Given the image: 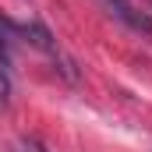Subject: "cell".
<instances>
[{"label": "cell", "instance_id": "cell-2", "mask_svg": "<svg viewBox=\"0 0 152 152\" xmlns=\"http://www.w3.org/2000/svg\"><path fill=\"white\" fill-rule=\"evenodd\" d=\"M21 36L28 39L36 50H42V53H57V42H53V36H50V28L42 25V21H28L25 28H21Z\"/></svg>", "mask_w": 152, "mask_h": 152}, {"label": "cell", "instance_id": "cell-4", "mask_svg": "<svg viewBox=\"0 0 152 152\" xmlns=\"http://www.w3.org/2000/svg\"><path fill=\"white\" fill-rule=\"evenodd\" d=\"M14 152H42V145H39V142H18Z\"/></svg>", "mask_w": 152, "mask_h": 152}, {"label": "cell", "instance_id": "cell-5", "mask_svg": "<svg viewBox=\"0 0 152 152\" xmlns=\"http://www.w3.org/2000/svg\"><path fill=\"white\" fill-rule=\"evenodd\" d=\"M149 4H152V0H149Z\"/></svg>", "mask_w": 152, "mask_h": 152}, {"label": "cell", "instance_id": "cell-1", "mask_svg": "<svg viewBox=\"0 0 152 152\" xmlns=\"http://www.w3.org/2000/svg\"><path fill=\"white\" fill-rule=\"evenodd\" d=\"M103 7H106L113 18H120L124 25H131L134 32H142V36H149V39H152V18L145 14V11L131 7L127 0H103Z\"/></svg>", "mask_w": 152, "mask_h": 152}, {"label": "cell", "instance_id": "cell-3", "mask_svg": "<svg viewBox=\"0 0 152 152\" xmlns=\"http://www.w3.org/2000/svg\"><path fill=\"white\" fill-rule=\"evenodd\" d=\"M11 103V78H7V71L0 67V110Z\"/></svg>", "mask_w": 152, "mask_h": 152}]
</instances>
